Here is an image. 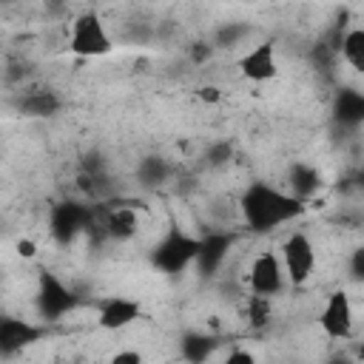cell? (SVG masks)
I'll use <instances>...</instances> for the list:
<instances>
[{"mask_svg":"<svg viewBox=\"0 0 364 364\" xmlns=\"http://www.w3.org/2000/svg\"><path fill=\"white\" fill-rule=\"evenodd\" d=\"M111 361H114V364H122V361H134V364H139V361H142V353H139V350H122V353H114Z\"/></svg>","mask_w":364,"mask_h":364,"instance_id":"17","label":"cell"},{"mask_svg":"<svg viewBox=\"0 0 364 364\" xmlns=\"http://www.w3.org/2000/svg\"><path fill=\"white\" fill-rule=\"evenodd\" d=\"M270 318H273V299L259 296V293H250L247 301H245V321L253 330H262V327L270 324Z\"/></svg>","mask_w":364,"mask_h":364,"instance_id":"11","label":"cell"},{"mask_svg":"<svg viewBox=\"0 0 364 364\" xmlns=\"http://www.w3.org/2000/svg\"><path fill=\"white\" fill-rule=\"evenodd\" d=\"M20 108L28 117H51L60 108V97L54 91H34L26 100H20Z\"/></svg>","mask_w":364,"mask_h":364,"instance_id":"12","label":"cell"},{"mask_svg":"<svg viewBox=\"0 0 364 364\" xmlns=\"http://www.w3.org/2000/svg\"><path fill=\"white\" fill-rule=\"evenodd\" d=\"M102 230H105V236L114 239V242H128V239H134L136 230H139V216H136V210L128 208V205L111 208V210L102 216Z\"/></svg>","mask_w":364,"mask_h":364,"instance_id":"9","label":"cell"},{"mask_svg":"<svg viewBox=\"0 0 364 364\" xmlns=\"http://www.w3.org/2000/svg\"><path fill=\"white\" fill-rule=\"evenodd\" d=\"M68 51L82 60H97L114 51V37L100 11H80L68 26Z\"/></svg>","mask_w":364,"mask_h":364,"instance_id":"1","label":"cell"},{"mask_svg":"<svg viewBox=\"0 0 364 364\" xmlns=\"http://www.w3.org/2000/svg\"><path fill=\"white\" fill-rule=\"evenodd\" d=\"M290 179H293V191H296V196H310V193L318 188V176H316V171H313V168H304V165H296L293 173H290Z\"/></svg>","mask_w":364,"mask_h":364,"instance_id":"13","label":"cell"},{"mask_svg":"<svg viewBox=\"0 0 364 364\" xmlns=\"http://www.w3.org/2000/svg\"><path fill=\"white\" fill-rule=\"evenodd\" d=\"M245 216L247 222L256 228V230H270L276 225H282L284 219H290L296 210H299V202L267 188V185H253L247 193H245Z\"/></svg>","mask_w":364,"mask_h":364,"instance_id":"2","label":"cell"},{"mask_svg":"<svg viewBox=\"0 0 364 364\" xmlns=\"http://www.w3.org/2000/svg\"><path fill=\"white\" fill-rule=\"evenodd\" d=\"M196 97H199L202 102H219V100H222V91H219L216 85H202V88H196Z\"/></svg>","mask_w":364,"mask_h":364,"instance_id":"15","label":"cell"},{"mask_svg":"<svg viewBox=\"0 0 364 364\" xmlns=\"http://www.w3.org/2000/svg\"><path fill=\"white\" fill-rule=\"evenodd\" d=\"M225 361H228V364H236V361H245V364H253V361H256V355H253L250 350H230V353L225 355Z\"/></svg>","mask_w":364,"mask_h":364,"instance_id":"16","label":"cell"},{"mask_svg":"<svg viewBox=\"0 0 364 364\" xmlns=\"http://www.w3.org/2000/svg\"><path fill=\"white\" fill-rule=\"evenodd\" d=\"M236 68H239L242 80L256 82V85L276 80V77H279V48H276V43H273V40H259V43H253L250 48L242 51Z\"/></svg>","mask_w":364,"mask_h":364,"instance_id":"6","label":"cell"},{"mask_svg":"<svg viewBox=\"0 0 364 364\" xmlns=\"http://www.w3.org/2000/svg\"><path fill=\"white\" fill-rule=\"evenodd\" d=\"M14 253H17L20 259H34V256H37V242L28 239V236H23V239L14 242Z\"/></svg>","mask_w":364,"mask_h":364,"instance_id":"14","label":"cell"},{"mask_svg":"<svg viewBox=\"0 0 364 364\" xmlns=\"http://www.w3.org/2000/svg\"><path fill=\"white\" fill-rule=\"evenodd\" d=\"M37 336H40V330L31 327L28 321L3 316V318H0V355H14V353H20V350H23L26 344H31Z\"/></svg>","mask_w":364,"mask_h":364,"instance_id":"8","label":"cell"},{"mask_svg":"<svg viewBox=\"0 0 364 364\" xmlns=\"http://www.w3.org/2000/svg\"><path fill=\"white\" fill-rule=\"evenodd\" d=\"M279 259L287 276V287H301L316 270V245L307 230H290L279 245Z\"/></svg>","mask_w":364,"mask_h":364,"instance_id":"3","label":"cell"},{"mask_svg":"<svg viewBox=\"0 0 364 364\" xmlns=\"http://www.w3.org/2000/svg\"><path fill=\"white\" fill-rule=\"evenodd\" d=\"M341 60L353 71H364V28H347V34L341 37Z\"/></svg>","mask_w":364,"mask_h":364,"instance_id":"10","label":"cell"},{"mask_svg":"<svg viewBox=\"0 0 364 364\" xmlns=\"http://www.w3.org/2000/svg\"><path fill=\"white\" fill-rule=\"evenodd\" d=\"M245 279H247L250 293L276 299V296L287 287V276H284L279 250H273V247L259 250V253L250 259V264H247V276H245Z\"/></svg>","mask_w":364,"mask_h":364,"instance_id":"5","label":"cell"},{"mask_svg":"<svg viewBox=\"0 0 364 364\" xmlns=\"http://www.w3.org/2000/svg\"><path fill=\"white\" fill-rule=\"evenodd\" d=\"M139 316H142V304L136 299H131V296H111V299L102 301V307L97 313V324L102 330L117 333V330L131 327Z\"/></svg>","mask_w":364,"mask_h":364,"instance_id":"7","label":"cell"},{"mask_svg":"<svg viewBox=\"0 0 364 364\" xmlns=\"http://www.w3.org/2000/svg\"><path fill=\"white\" fill-rule=\"evenodd\" d=\"M318 327L330 341H347L355 330V310L347 290H330L318 310Z\"/></svg>","mask_w":364,"mask_h":364,"instance_id":"4","label":"cell"}]
</instances>
